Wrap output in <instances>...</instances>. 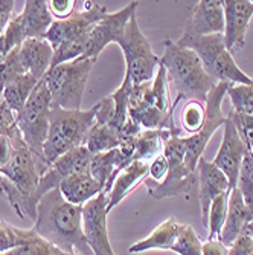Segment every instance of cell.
Here are the masks:
<instances>
[{
	"label": "cell",
	"instance_id": "obj_1",
	"mask_svg": "<svg viewBox=\"0 0 253 255\" xmlns=\"http://www.w3.org/2000/svg\"><path fill=\"white\" fill-rule=\"evenodd\" d=\"M35 233L66 254L93 255L83 231V206L69 203L60 188L46 193L37 203Z\"/></svg>",
	"mask_w": 253,
	"mask_h": 255
},
{
	"label": "cell",
	"instance_id": "obj_2",
	"mask_svg": "<svg viewBox=\"0 0 253 255\" xmlns=\"http://www.w3.org/2000/svg\"><path fill=\"white\" fill-rule=\"evenodd\" d=\"M159 64L165 67L168 84L177 90V98L186 100V103L206 104L209 92L218 84L204 71L194 51L180 48L171 38H167L164 43V55L159 58Z\"/></svg>",
	"mask_w": 253,
	"mask_h": 255
},
{
	"label": "cell",
	"instance_id": "obj_3",
	"mask_svg": "<svg viewBox=\"0 0 253 255\" xmlns=\"http://www.w3.org/2000/svg\"><path fill=\"white\" fill-rule=\"evenodd\" d=\"M167 71L159 64L153 81L134 86L128 100V117L142 130L174 128Z\"/></svg>",
	"mask_w": 253,
	"mask_h": 255
},
{
	"label": "cell",
	"instance_id": "obj_4",
	"mask_svg": "<svg viewBox=\"0 0 253 255\" xmlns=\"http://www.w3.org/2000/svg\"><path fill=\"white\" fill-rule=\"evenodd\" d=\"M95 106L88 110H64L52 106L49 131L43 148L48 167L63 154L84 145L90 128L95 124Z\"/></svg>",
	"mask_w": 253,
	"mask_h": 255
},
{
	"label": "cell",
	"instance_id": "obj_5",
	"mask_svg": "<svg viewBox=\"0 0 253 255\" xmlns=\"http://www.w3.org/2000/svg\"><path fill=\"white\" fill-rule=\"evenodd\" d=\"M180 48L191 49L200 58L204 71L218 83H229L232 86H250L253 80L244 74L235 63L232 54L227 51L224 35L212 34L203 37L183 35L175 41Z\"/></svg>",
	"mask_w": 253,
	"mask_h": 255
},
{
	"label": "cell",
	"instance_id": "obj_6",
	"mask_svg": "<svg viewBox=\"0 0 253 255\" xmlns=\"http://www.w3.org/2000/svg\"><path fill=\"white\" fill-rule=\"evenodd\" d=\"M51 110L52 98L48 86L41 80L35 86L26 104L17 113V127L35 157V164L40 174H43L49 168L48 164H46L43 148L49 131Z\"/></svg>",
	"mask_w": 253,
	"mask_h": 255
},
{
	"label": "cell",
	"instance_id": "obj_7",
	"mask_svg": "<svg viewBox=\"0 0 253 255\" xmlns=\"http://www.w3.org/2000/svg\"><path fill=\"white\" fill-rule=\"evenodd\" d=\"M96 60L77 58L51 67L43 81L49 89L52 106L64 110H81L87 78Z\"/></svg>",
	"mask_w": 253,
	"mask_h": 255
},
{
	"label": "cell",
	"instance_id": "obj_8",
	"mask_svg": "<svg viewBox=\"0 0 253 255\" xmlns=\"http://www.w3.org/2000/svg\"><path fill=\"white\" fill-rule=\"evenodd\" d=\"M124 52L125 77L133 87L153 81L159 67V57L153 52L150 40L142 34L136 14L125 26L124 35L116 43Z\"/></svg>",
	"mask_w": 253,
	"mask_h": 255
},
{
	"label": "cell",
	"instance_id": "obj_9",
	"mask_svg": "<svg viewBox=\"0 0 253 255\" xmlns=\"http://www.w3.org/2000/svg\"><path fill=\"white\" fill-rule=\"evenodd\" d=\"M185 137L186 136H172L169 141H167L164 154L168 160V173L165 179L160 183L150 179L144 182L151 197L162 200L167 197L188 194L191 191L195 182V173L185 164Z\"/></svg>",
	"mask_w": 253,
	"mask_h": 255
},
{
	"label": "cell",
	"instance_id": "obj_10",
	"mask_svg": "<svg viewBox=\"0 0 253 255\" xmlns=\"http://www.w3.org/2000/svg\"><path fill=\"white\" fill-rule=\"evenodd\" d=\"M201 246L203 243L200 242L192 226L180 225L174 217H169L164 223H160L147 239L134 243L128 251L136 254L160 249L174 251L180 255H201Z\"/></svg>",
	"mask_w": 253,
	"mask_h": 255
},
{
	"label": "cell",
	"instance_id": "obj_11",
	"mask_svg": "<svg viewBox=\"0 0 253 255\" xmlns=\"http://www.w3.org/2000/svg\"><path fill=\"white\" fill-rule=\"evenodd\" d=\"M0 174L6 177L18 190V193L23 197V202H25V216L35 222L37 205L34 197L41 174L38 173L35 157L26 144L14 147L9 162L3 168H0Z\"/></svg>",
	"mask_w": 253,
	"mask_h": 255
},
{
	"label": "cell",
	"instance_id": "obj_12",
	"mask_svg": "<svg viewBox=\"0 0 253 255\" xmlns=\"http://www.w3.org/2000/svg\"><path fill=\"white\" fill-rule=\"evenodd\" d=\"M232 84L229 83H218L208 95L204 104V124L200 131L192 136L185 137V164L191 171H197L198 160L211 141V137L217 131L220 126H224L226 118L221 112V104L224 97L227 95V89Z\"/></svg>",
	"mask_w": 253,
	"mask_h": 255
},
{
	"label": "cell",
	"instance_id": "obj_13",
	"mask_svg": "<svg viewBox=\"0 0 253 255\" xmlns=\"http://www.w3.org/2000/svg\"><path fill=\"white\" fill-rule=\"evenodd\" d=\"M107 14L108 12L105 6H101L95 2H84L83 11H75L66 20H54L44 40L49 41L55 51L64 41L88 35L96 23H99Z\"/></svg>",
	"mask_w": 253,
	"mask_h": 255
},
{
	"label": "cell",
	"instance_id": "obj_14",
	"mask_svg": "<svg viewBox=\"0 0 253 255\" xmlns=\"http://www.w3.org/2000/svg\"><path fill=\"white\" fill-rule=\"evenodd\" d=\"M108 196L99 193L95 199L83 205V231L93 255H116L107 233Z\"/></svg>",
	"mask_w": 253,
	"mask_h": 255
},
{
	"label": "cell",
	"instance_id": "obj_15",
	"mask_svg": "<svg viewBox=\"0 0 253 255\" xmlns=\"http://www.w3.org/2000/svg\"><path fill=\"white\" fill-rule=\"evenodd\" d=\"M136 9L137 2H131L116 12L107 14L99 23H96L88 35L83 58L96 60L110 43H118L119 38L124 35L130 18L136 14Z\"/></svg>",
	"mask_w": 253,
	"mask_h": 255
},
{
	"label": "cell",
	"instance_id": "obj_16",
	"mask_svg": "<svg viewBox=\"0 0 253 255\" xmlns=\"http://www.w3.org/2000/svg\"><path fill=\"white\" fill-rule=\"evenodd\" d=\"M91 159H93V154H91L84 145L58 157L54 164L40 176L38 188L34 197L35 205L40 202V199L46 193H49L54 188H60V183L66 177L77 174V173L88 171Z\"/></svg>",
	"mask_w": 253,
	"mask_h": 255
},
{
	"label": "cell",
	"instance_id": "obj_17",
	"mask_svg": "<svg viewBox=\"0 0 253 255\" xmlns=\"http://www.w3.org/2000/svg\"><path fill=\"white\" fill-rule=\"evenodd\" d=\"M247 154H249V148L241 139L237 127L234 126L231 120L226 118L223 141H221V145L215 159L212 160V164L224 173V176L229 180V188H231V191L237 188L243 159Z\"/></svg>",
	"mask_w": 253,
	"mask_h": 255
},
{
	"label": "cell",
	"instance_id": "obj_18",
	"mask_svg": "<svg viewBox=\"0 0 253 255\" xmlns=\"http://www.w3.org/2000/svg\"><path fill=\"white\" fill-rule=\"evenodd\" d=\"M224 43L234 54L244 48L246 32L253 15V2L249 0H224Z\"/></svg>",
	"mask_w": 253,
	"mask_h": 255
},
{
	"label": "cell",
	"instance_id": "obj_19",
	"mask_svg": "<svg viewBox=\"0 0 253 255\" xmlns=\"http://www.w3.org/2000/svg\"><path fill=\"white\" fill-rule=\"evenodd\" d=\"M224 32V9L220 0H201L192 6L183 35L203 37Z\"/></svg>",
	"mask_w": 253,
	"mask_h": 255
},
{
	"label": "cell",
	"instance_id": "obj_20",
	"mask_svg": "<svg viewBox=\"0 0 253 255\" xmlns=\"http://www.w3.org/2000/svg\"><path fill=\"white\" fill-rule=\"evenodd\" d=\"M243 236H253V217L247 210L240 190L234 188L229 194L227 217L220 234V242L231 248Z\"/></svg>",
	"mask_w": 253,
	"mask_h": 255
},
{
	"label": "cell",
	"instance_id": "obj_21",
	"mask_svg": "<svg viewBox=\"0 0 253 255\" xmlns=\"http://www.w3.org/2000/svg\"><path fill=\"white\" fill-rule=\"evenodd\" d=\"M198 173V183H200V208H201V223L208 228V217H209V208L212 202L223 193L231 191L229 188V180L224 173L215 167L212 162H208L203 156L198 160L197 165Z\"/></svg>",
	"mask_w": 253,
	"mask_h": 255
},
{
	"label": "cell",
	"instance_id": "obj_22",
	"mask_svg": "<svg viewBox=\"0 0 253 255\" xmlns=\"http://www.w3.org/2000/svg\"><path fill=\"white\" fill-rule=\"evenodd\" d=\"M15 20L25 40L44 38L54 23V17L49 12L46 0H28L25 2L21 12L15 15Z\"/></svg>",
	"mask_w": 253,
	"mask_h": 255
},
{
	"label": "cell",
	"instance_id": "obj_23",
	"mask_svg": "<svg viewBox=\"0 0 253 255\" xmlns=\"http://www.w3.org/2000/svg\"><path fill=\"white\" fill-rule=\"evenodd\" d=\"M150 177V162L147 160H133L128 167H125L113 180L108 193L107 210L108 213L114 206H118L131 191H134L139 183L145 182Z\"/></svg>",
	"mask_w": 253,
	"mask_h": 255
},
{
	"label": "cell",
	"instance_id": "obj_24",
	"mask_svg": "<svg viewBox=\"0 0 253 255\" xmlns=\"http://www.w3.org/2000/svg\"><path fill=\"white\" fill-rule=\"evenodd\" d=\"M54 49L44 38H28L20 44V61L25 72L34 75L38 81L51 69Z\"/></svg>",
	"mask_w": 253,
	"mask_h": 255
},
{
	"label": "cell",
	"instance_id": "obj_25",
	"mask_svg": "<svg viewBox=\"0 0 253 255\" xmlns=\"http://www.w3.org/2000/svg\"><path fill=\"white\" fill-rule=\"evenodd\" d=\"M60 191L69 203L83 206L88 200L95 199L99 193H102V187L93 176L85 171L66 177L60 183Z\"/></svg>",
	"mask_w": 253,
	"mask_h": 255
},
{
	"label": "cell",
	"instance_id": "obj_26",
	"mask_svg": "<svg viewBox=\"0 0 253 255\" xmlns=\"http://www.w3.org/2000/svg\"><path fill=\"white\" fill-rule=\"evenodd\" d=\"M37 84H38V80L34 75L28 72L23 74L5 87L2 94V100L8 104V107L12 112L18 113L23 109V106L26 104L28 98L31 97Z\"/></svg>",
	"mask_w": 253,
	"mask_h": 255
},
{
	"label": "cell",
	"instance_id": "obj_27",
	"mask_svg": "<svg viewBox=\"0 0 253 255\" xmlns=\"http://www.w3.org/2000/svg\"><path fill=\"white\" fill-rule=\"evenodd\" d=\"M121 141H122V136L119 131H116L108 126H101L95 123L85 137L84 147L91 154H98V153H105V151L118 148Z\"/></svg>",
	"mask_w": 253,
	"mask_h": 255
},
{
	"label": "cell",
	"instance_id": "obj_28",
	"mask_svg": "<svg viewBox=\"0 0 253 255\" xmlns=\"http://www.w3.org/2000/svg\"><path fill=\"white\" fill-rule=\"evenodd\" d=\"M118 165H119V154H118V148H114L105 153L93 154V159L90 162L88 173L96 179V182L104 190L108 179L118 170Z\"/></svg>",
	"mask_w": 253,
	"mask_h": 255
},
{
	"label": "cell",
	"instance_id": "obj_29",
	"mask_svg": "<svg viewBox=\"0 0 253 255\" xmlns=\"http://www.w3.org/2000/svg\"><path fill=\"white\" fill-rule=\"evenodd\" d=\"M35 234V229H20L8 222L0 220V254L15 249L17 246L26 243Z\"/></svg>",
	"mask_w": 253,
	"mask_h": 255
},
{
	"label": "cell",
	"instance_id": "obj_30",
	"mask_svg": "<svg viewBox=\"0 0 253 255\" xmlns=\"http://www.w3.org/2000/svg\"><path fill=\"white\" fill-rule=\"evenodd\" d=\"M231 191H226L220 194L209 208V217H208V229L209 236L208 240H220V234L223 231V226L226 223L227 217V202Z\"/></svg>",
	"mask_w": 253,
	"mask_h": 255
},
{
	"label": "cell",
	"instance_id": "obj_31",
	"mask_svg": "<svg viewBox=\"0 0 253 255\" xmlns=\"http://www.w3.org/2000/svg\"><path fill=\"white\" fill-rule=\"evenodd\" d=\"M0 255H74V254H66V252H63L57 246H54L49 242L43 240L35 233L32 236V239L28 240L26 243H23V245L17 246L15 249L8 251L5 254H0Z\"/></svg>",
	"mask_w": 253,
	"mask_h": 255
},
{
	"label": "cell",
	"instance_id": "obj_32",
	"mask_svg": "<svg viewBox=\"0 0 253 255\" xmlns=\"http://www.w3.org/2000/svg\"><path fill=\"white\" fill-rule=\"evenodd\" d=\"M0 136L9 137L12 147L26 144L17 127V113L12 112L3 100H0Z\"/></svg>",
	"mask_w": 253,
	"mask_h": 255
},
{
	"label": "cell",
	"instance_id": "obj_33",
	"mask_svg": "<svg viewBox=\"0 0 253 255\" xmlns=\"http://www.w3.org/2000/svg\"><path fill=\"white\" fill-rule=\"evenodd\" d=\"M26 74L20 61V46L12 49L2 61H0V95L3 94L5 87L12 83L17 77Z\"/></svg>",
	"mask_w": 253,
	"mask_h": 255
},
{
	"label": "cell",
	"instance_id": "obj_34",
	"mask_svg": "<svg viewBox=\"0 0 253 255\" xmlns=\"http://www.w3.org/2000/svg\"><path fill=\"white\" fill-rule=\"evenodd\" d=\"M181 128L188 136L195 134L204 124V106L195 101H188L180 113Z\"/></svg>",
	"mask_w": 253,
	"mask_h": 255
},
{
	"label": "cell",
	"instance_id": "obj_35",
	"mask_svg": "<svg viewBox=\"0 0 253 255\" xmlns=\"http://www.w3.org/2000/svg\"><path fill=\"white\" fill-rule=\"evenodd\" d=\"M237 188L240 190L247 210L253 217V157L250 153L243 159Z\"/></svg>",
	"mask_w": 253,
	"mask_h": 255
},
{
	"label": "cell",
	"instance_id": "obj_36",
	"mask_svg": "<svg viewBox=\"0 0 253 255\" xmlns=\"http://www.w3.org/2000/svg\"><path fill=\"white\" fill-rule=\"evenodd\" d=\"M227 95L231 98V103L237 113L253 118V84L231 86L227 89Z\"/></svg>",
	"mask_w": 253,
	"mask_h": 255
},
{
	"label": "cell",
	"instance_id": "obj_37",
	"mask_svg": "<svg viewBox=\"0 0 253 255\" xmlns=\"http://www.w3.org/2000/svg\"><path fill=\"white\" fill-rule=\"evenodd\" d=\"M23 41H25V37H23V32L14 15L5 34L0 37V61H2L12 49L18 48Z\"/></svg>",
	"mask_w": 253,
	"mask_h": 255
},
{
	"label": "cell",
	"instance_id": "obj_38",
	"mask_svg": "<svg viewBox=\"0 0 253 255\" xmlns=\"http://www.w3.org/2000/svg\"><path fill=\"white\" fill-rule=\"evenodd\" d=\"M229 120L234 123V126L237 127L241 139L244 141V144L249 148V153L253 156V118L247 117V115H241L237 113L234 109L229 112Z\"/></svg>",
	"mask_w": 253,
	"mask_h": 255
},
{
	"label": "cell",
	"instance_id": "obj_39",
	"mask_svg": "<svg viewBox=\"0 0 253 255\" xmlns=\"http://www.w3.org/2000/svg\"><path fill=\"white\" fill-rule=\"evenodd\" d=\"M75 0H49L48 8L54 20H66L75 12Z\"/></svg>",
	"mask_w": 253,
	"mask_h": 255
},
{
	"label": "cell",
	"instance_id": "obj_40",
	"mask_svg": "<svg viewBox=\"0 0 253 255\" xmlns=\"http://www.w3.org/2000/svg\"><path fill=\"white\" fill-rule=\"evenodd\" d=\"M167 173H168V160H167L165 154L162 153L150 162V177L148 179L156 183H160L165 179Z\"/></svg>",
	"mask_w": 253,
	"mask_h": 255
},
{
	"label": "cell",
	"instance_id": "obj_41",
	"mask_svg": "<svg viewBox=\"0 0 253 255\" xmlns=\"http://www.w3.org/2000/svg\"><path fill=\"white\" fill-rule=\"evenodd\" d=\"M229 255H253V236L240 237L229 248Z\"/></svg>",
	"mask_w": 253,
	"mask_h": 255
},
{
	"label": "cell",
	"instance_id": "obj_42",
	"mask_svg": "<svg viewBox=\"0 0 253 255\" xmlns=\"http://www.w3.org/2000/svg\"><path fill=\"white\" fill-rule=\"evenodd\" d=\"M12 0H0V37H2L9 26V23L12 20V9H14Z\"/></svg>",
	"mask_w": 253,
	"mask_h": 255
},
{
	"label": "cell",
	"instance_id": "obj_43",
	"mask_svg": "<svg viewBox=\"0 0 253 255\" xmlns=\"http://www.w3.org/2000/svg\"><path fill=\"white\" fill-rule=\"evenodd\" d=\"M201 255H229V248L220 240H208L201 246Z\"/></svg>",
	"mask_w": 253,
	"mask_h": 255
},
{
	"label": "cell",
	"instance_id": "obj_44",
	"mask_svg": "<svg viewBox=\"0 0 253 255\" xmlns=\"http://www.w3.org/2000/svg\"><path fill=\"white\" fill-rule=\"evenodd\" d=\"M12 151H14V147H12V142L9 141V137L0 136V168H3L9 162Z\"/></svg>",
	"mask_w": 253,
	"mask_h": 255
},
{
	"label": "cell",
	"instance_id": "obj_45",
	"mask_svg": "<svg viewBox=\"0 0 253 255\" xmlns=\"http://www.w3.org/2000/svg\"><path fill=\"white\" fill-rule=\"evenodd\" d=\"M11 187H12V183H11L6 177H3L2 174H0V197L6 199V197H8V193H9V190H11Z\"/></svg>",
	"mask_w": 253,
	"mask_h": 255
},
{
	"label": "cell",
	"instance_id": "obj_46",
	"mask_svg": "<svg viewBox=\"0 0 253 255\" xmlns=\"http://www.w3.org/2000/svg\"><path fill=\"white\" fill-rule=\"evenodd\" d=\"M0 100H2V95H0Z\"/></svg>",
	"mask_w": 253,
	"mask_h": 255
},
{
	"label": "cell",
	"instance_id": "obj_47",
	"mask_svg": "<svg viewBox=\"0 0 253 255\" xmlns=\"http://www.w3.org/2000/svg\"><path fill=\"white\" fill-rule=\"evenodd\" d=\"M252 157H253V156H252Z\"/></svg>",
	"mask_w": 253,
	"mask_h": 255
}]
</instances>
